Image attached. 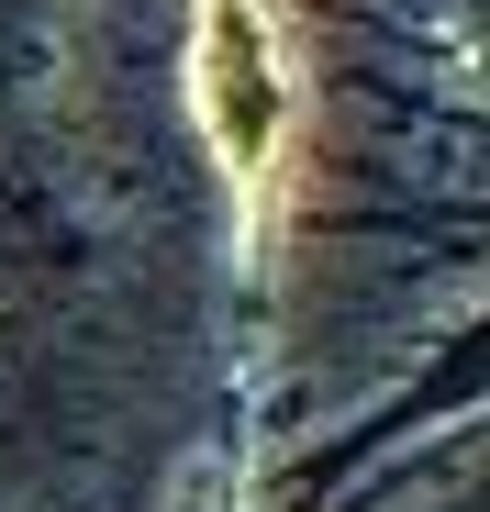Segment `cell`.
Masks as SVG:
<instances>
[{
  "label": "cell",
  "instance_id": "obj_1",
  "mask_svg": "<svg viewBox=\"0 0 490 512\" xmlns=\"http://www.w3.org/2000/svg\"><path fill=\"white\" fill-rule=\"evenodd\" d=\"M279 67H268V0H212V123L245 179H268L279 156Z\"/></svg>",
  "mask_w": 490,
  "mask_h": 512
}]
</instances>
